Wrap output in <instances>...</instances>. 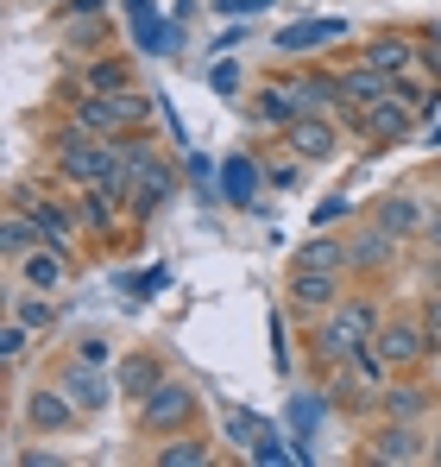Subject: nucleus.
<instances>
[{
  "label": "nucleus",
  "mask_w": 441,
  "mask_h": 467,
  "mask_svg": "<svg viewBox=\"0 0 441 467\" xmlns=\"http://www.w3.org/2000/svg\"><path fill=\"white\" fill-rule=\"evenodd\" d=\"M378 322H385V310H378L372 297H341L334 310L322 316V328H315V360H322L328 373L347 367L372 335H378Z\"/></svg>",
  "instance_id": "f257e3e1"
},
{
  "label": "nucleus",
  "mask_w": 441,
  "mask_h": 467,
  "mask_svg": "<svg viewBox=\"0 0 441 467\" xmlns=\"http://www.w3.org/2000/svg\"><path fill=\"white\" fill-rule=\"evenodd\" d=\"M146 101L127 88V95H108V88H76L70 95V120L76 127H88V133H101V140H127L133 127H146Z\"/></svg>",
  "instance_id": "f03ea898"
},
{
  "label": "nucleus",
  "mask_w": 441,
  "mask_h": 467,
  "mask_svg": "<svg viewBox=\"0 0 441 467\" xmlns=\"http://www.w3.org/2000/svg\"><path fill=\"white\" fill-rule=\"evenodd\" d=\"M196 410H202V391L177 373H164L158 386L139 398V436H177V430H196Z\"/></svg>",
  "instance_id": "7ed1b4c3"
},
{
  "label": "nucleus",
  "mask_w": 441,
  "mask_h": 467,
  "mask_svg": "<svg viewBox=\"0 0 441 467\" xmlns=\"http://www.w3.org/2000/svg\"><path fill=\"white\" fill-rule=\"evenodd\" d=\"M108 152H114V140H101V133H88V127H64L57 133V146H51V171L76 183V190H88V183H101V171H108Z\"/></svg>",
  "instance_id": "20e7f679"
},
{
  "label": "nucleus",
  "mask_w": 441,
  "mask_h": 467,
  "mask_svg": "<svg viewBox=\"0 0 441 467\" xmlns=\"http://www.w3.org/2000/svg\"><path fill=\"white\" fill-rule=\"evenodd\" d=\"M170 196H177V164L158 158L146 140H139V152H133V190H127V215H133V222H151Z\"/></svg>",
  "instance_id": "39448f33"
},
{
  "label": "nucleus",
  "mask_w": 441,
  "mask_h": 467,
  "mask_svg": "<svg viewBox=\"0 0 441 467\" xmlns=\"http://www.w3.org/2000/svg\"><path fill=\"white\" fill-rule=\"evenodd\" d=\"M372 354H378L391 373H410V367H423V360L436 354V341H429L423 316H385L378 335H372Z\"/></svg>",
  "instance_id": "423d86ee"
},
{
  "label": "nucleus",
  "mask_w": 441,
  "mask_h": 467,
  "mask_svg": "<svg viewBox=\"0 0 441 467\" xmlns=\"http://www.w3.org/2000/svg\"><path fill=\"white\" fill-rule=\"evenodd\" d=\"M347 120H354V133H360L366 146H404V140L416 133L423 114H416L410 101H397V95H378V101H366V108H354Z\"/></svg>",
  "instance_id": "0eeeda50"
},
{
  "label": "nucleus",
  "mask_w": 441,
  "mask_h": 467,
  "mask_svg": "<svg viewBox=\"0 0 441 467\" xmlns=\"http://www.w3.org/2000/svg\"><path fill=\"white\" fill-rule=\"evenodd\" d=\"M366 462L372 467H416L429 462V436L404 417H378V430L366 436Z\"/></svg>",
  "instance_id": "6e6552de"
},
{
  "label": "nucleus",
  "mask_w": 441,
  "mask_h": 467,
  "mask_svg": "<svg viewBox=\"0 0 441 467\" xmlns=\"http://www.w3.org/2000/svg\"><path fill=\"white\" fill-rule=\"evenodd\" d=\"M57 386L70 391V404L82 410V417H101L108 404H114V373L108 367H95V360H82V354H70L64 367H57Z\"/></svg>",
  "instance_id": "1a4fd4ad"
},
{
  "label": "nucleus",
  "mask_w": 441,
  "mask_h": 467,
  "mask_svg": "<svg viewBox=\"0 0 441 467\" xmlns=\"http://www.w3.org/2000/svg\"><path fill=\"white\" fill-rule=\"evenodd\" d=\"M13 202L38 222V234H45L51 246H64V253L82 246V215H76L70 202H57V196H45V190H13Z\"/></svg>",
  "instance_id": "9d476101"
},
{
  "label": "nucleus",
  "mask_w": 441,
  "mask_h": 467,
  "mask_svg": "<svg viewBox=\"0 0 441 467\" xmlns=\"http://www.w3.org/2000/svg\"><path fill=\"white\" fill-rule=\"evenodd\" d=\"M284 146H291L303 164H328V158H341V127H334V114H296L291 127H284Z\"/></svg>",
  "instance_id": "9b49d317"
},
{
  "label": "nucleus",
  "mask_w": 441,
  "mask_h": 467,
  "mask_svg": "<svg viewBox=\"0 0 441 467\" xmlns=\"http://www.w3.org/2000/svg\"><path fill=\"white\" fill-rule=\"evenodd\" d=\"M26 423H32L38 436H64V430H76V423H82V410L70 404V391L51 379V386L26 391Z\"/></svg>",
  "instance_id": "f8f14e48"
},
{
  "label": "nucleus",
  "mask_w": 441,
  "mask_h": 467,
  "mask_svg": "<svg viewBox=\"0 0 441 467\" xmlns=\"http://www.w3.org/2000/svg\"><path fill=\"white\" fill-rule=\"evenodd\" d=\"M341 285H347V272H296L291 265V310L309 322V316H328L341 304Z\"/></svg>",
  "instance_id": "ddd939ff"
},
{
  "label": "nucleus",
  "mask_w": 441,
  "mask_h": 467,
  "mask_svg": "<svg viewBox=\"0 0 441 467\" xmlns=\"http://www.w3.org/2000/svg\"><path fill=\"white\" fill-rule=\"evenodd\" d=\"M397 246L404 240H391L385 228H360V234H347V272H360V278H385L391 265H397Z\"/></svg>",
  "instance_id": "4468645a"
},
{
  "label": "nucleus",
  "mask_w": 441,
  "mask_h": 467,
  "mask_svg": "<svg viewBox=\"0 0 441 467\" xmlns=\"http://www.w3.org/2000/svg\"><path fill=\"white\" fill-rule=\"evenodd\" d=\"M70 259H76V253L51 246V240H38L13 272H19V285H26V291H64V285H70Z\"/></svg>",
  "instance_id": "2eb2a0df"
},
{
  "label": "nucleus",
  "mask_w": 441,
  "mask_h": 467,
  "mask_svg": "<svg viewBox=\"0 0 441 467\" xmlns=\"http://www.w3.org/2000/svg\"><path fill=\"white\" fill-rule=\"evenodd\" d=\"M423 222H429V209L410 190H391V196L372 202V228H385L391 240H423Z\"/></svg>",
  "instance_id": "dca6fc26"
},
{
  "label": "nucleus",
  "mask_w": 441,
  "mask_h": 467,
  "mask_svg": "<svg viewBox=\"0 0 441 467\" xmlns=\"http://www.w3.org/2000/svg\"><path fill=\"white\" fill-rule=\"evenodd\" d=\"M76 215H82V228H95V240H114L120 222H127V196L88 183V190H76Z\"/></svg>",
  "instance_id": "f3484780"
},
{
  "label": "nucleus",
  "mask_w": 441,
  "mask_h": 467,
  "mask_svg": "<svg viewBox=\"0 0 441 467\" xmlns=\"http://www.w3.org/2000/svg\"><path fill=\"white\" fill-rule=\"evenodd\" d=\"M334 38H347V26L341 19H303V26H284L272 45L284 51V57H315L322 45H334Z\"/></svg>",
  "instance_id": "a211bd4d"
},
{
  "label": "nucleus",
  "mask_w": 441,
  "mask_h": 467,
  "mask_svg": "<svg viewBox=\"0 0 441 467\" xmlns=\"http://www.w3.org/2000/svg\"><path fill=\"white\" fill-rule=\"evenodd\" d=\"M391 88H397V77L372 70L366 57H360V64H347V70H341V114L366 108V101H378V95H391Z\"/></svg>",
  "instance_id": "6ab92c4d"
},
{
  "label": "nucleus",
  "mask_w": 441,
  "mask_h": 467,
  "mask_svg": "<svg viewBox=\"0 0 441 467\" xmlns=\"http://www.w3.org/2000/svg\"><path fill=\"white\" fill-rule=\"evenodd\" d=\"M296 272H347V234H328V228H315L303 246H296V259H291Z\"/></svg>",
  "instance_id": "aec40b11"
},
{
  "label": "nucleus",
  "mask_w": 441,
  "mask_h": 467,
  "mask_svg": "<svg viewBox=\"0 0 441 467\" xmlns=\"http://www.w3.org/2000/svg\"><path fill=\"white\" fill-rule=\"evenodd\" d=\"M366 57L372 70H385V77H410L416 70V38H404V32H378V38H366Z\"/></svg>",
  "instance_id": "412c9836"
},
{
  "label": "nucleus",
  "mask_w": 441,
  "mask_h": 467,
  "mask_svg": "<svg viewBox=\"0 0 441 467\" xmlns=\"http://www.w3.org/2000/svg\"><path fill=\"white\" fill-rule=\"evenodd\" d=\"M38 240H45V234H38V222H32L19 202H6V215H0V259H6V265H19Z\"/></svg>",
  "instance_id": "4be33fe9"
},
{
  "label": "nucleus",
  "mask_w": 441,
  "mask_h": 467,
  "mask_svg": "<svg viewBox=\"0 0 441 467\" xmlns=\"http://www.w3.org/2000/svg\"><path fill=\"white\" fill-rule=\"evenodd\" d=\"M151 462L158 467H209L215 455H209V442H202L196 430H177V436H164V442L151 449Z\"/></svg>",
  "instance_id": "5701e85b"
},
{
  "label": "nucleus",
  "mask_w": 441,
  "mask_h": 467,
  "mask_svg": "<svg viewBox=\"0 0 441 467\" xmlns=\"http://www.w3.org/2000/svg\"><path fill=\"white\" fill-rule=\"evenodd\" d=\"M158 379H164V360H158V354H127V360L114 367V386L127 391V398H146Z\"/></svg>",
  "instance_id": "b1692460"
},
{
  "label": "nucleus",
  "mask_w": 441,
  "mask_h": 467,
  "mask_svg": "<svg viewBox=\"0 0 441 467\" xmlns=\"http://www.w3.org/2000/svg\"><path fill=\"white\" fill-rule=\"evenodd\" d=\"M259 183H265V171H259L252 158H227V164H220V196H227V202L246 209V202L259 196Z\"/></svg>",
  "instance_id": "393cba45"
},
{
  "label": "nucleus",
  "mask_w": 441,
  "mask_h": 467,
  "mask_svg": "<svg viewBox=\"0 0 441 467\" xmlns=\"http://www.w3.org/2000/svg\"><path fill=\"white\" fill-rule=\"evenodd\" d=\"M423 410H429V391H423V386H385V391H378V417L423 423Z\"/></svg>",
  "instance_id": "a878e982"
},
{
  "label": "nucleus",
  "mask_w": 441,
  "mask_h": 467,
  "mask_svg": "<svg viewBox=\"0 0 441 467\" xmlns=\"http://www.w3.org/2000/svg\"><path fill=\"white\" fill-rule=\"evenodd\" d=\"M82 88H108V95H127V88H133V64H127V57H95V64L82 70Z\"/></svg>",
  "instance_id": "bb28decb"
},
{
  "label": "nucleus",
  "mask_w": 441,
  "mask_h": 467,
  "mask_svg": "<svg viewBox=\"0 0 441 467\" xmlns=\"http://www.w3.org/2000/svg\"><path fill=\"white\" fill-rule=\"evenodd\" d=\"M252 114H259V120H272V127H291V120H296L291 82H265V88H259V101H252Z\"/></svg>",
  "instance_id": "cd10ccee"
},
{
  "label": "nucleus",
  "mask_w": 441,
  "mask_h": 467,
  "mask_svg": "<svg viewBox=\"0 0 441 467\" xmlns=\"http://www.w3.org/2000/svg\"><path fill=\"white\" fill-rule=\"evenodd\" d=\"M32 335H38L32 322L6 316V328H0V360H6V367H19V360H26V348H32Z\"/></svg>",
  "instance_id": "c85d7f7f"
},
{
  "label": "nucleus",
  "mask_w": 441,
  "mask_h": 467,
  "mask_svg": "<svg viewBox=\"0 0 441 467\" xmlns=\"http://www.w3.org/2000/svg\"><path fill=\"white\" fill-rule=\"evenodd\" d=\"M391 95H397V101H410L416 114H436V108H441V88H436V82H423V77H397Z\"/></svg>",
  "instance_id": "c756f323"
},
{
  "label": "nucleus",
  "mask_w": 441,
  "mask_h": 467,
  "mask_svg": "<svg viewBox=\"0 0 441 467\" xmlns=\"http://www.w3.org/2000/svg\"><path fill=\"white\" fill-rule=\"evenodd\" d=\"M133 32H139V45H146L151 57H164V51H170V38H164V26L151 19V13L139 6V0H133Z\"/></svg>",
  "instance_id": "7c9ffc66"
},
{
  "label": "nucleus",
  "mask_w": 441,
  "mask_h": 467,
  "mask_svg": "<svg viewBox=\"0 0 441 467\" xmlns=\"http://www.w3.org/2000/svg\"><path fill=\"white\" fill-rule=\"evenodd\" d=\"M13 316H19V322H32V328L45 335V328L57 322V310H51V291H45V297H13Z\"/></svg>",
  "instance_id": "2f4dec72"
},
{
  "label": "nucleus",
  "mask_w": 441,
  "mask_h": 467,
  "mask_svg": "<svg viewBox=\"0 0 441 467\" xmlns=\"http://www.w3.org/2000/svg\"><path fill=\"white\" fill-rule=\"evenodd\" d=\"M265 183H272V190H303V158L291 152V164H272V171H265Z\"/></svg>",
  "instance_id": "473e14b6"
},
{
  "label": "nucleus",
  "mask_w": 441,
  "mask_h": 467,
  "mask_svg": "<svg viewBox=\"0 0 441 467\" xmlns=\"http://www.w3.org/2000/svg\"><path fill=\"white\" fill-rule=\"evenodd\" d=\"M227 430H233V442H240V449L265 436V423H259V417H246V410H233V417H227Z\"/></svg>",
  "instance_id": "72a5a7b5"
},
{
  "label": "nucleus",
  "mask_w": 441,
  "mask_h": 467,
  "mask_svg": "<svg viewBox=\"0 0 441 467\" xmlns=\"http://www.w3.org/2000/svg\"><path fill=\"white\" fill-rule=\"evenodd\" d=\"M423 328H429V341H436V354H441V291L423 297Z\"/></svg>",
  "instance_id": "f704fd0d"
},
{
  "label": "nucleus",
  "mask_w": 441,
  "mask_h": 467,
  "mask_svg": "<svg viewBox=\"0 0 441 467\" xmlns=\"http://www.w3.org/2000/svg\"><path fill=\"white\" fill-rule=\"evenodd\" d=\"M76 354H82V360H95V367H108V360H114V348H108L101 335H82V341H76Z\"/></svg>",
  "instance_id": "c9c22d12"
},
{
  "label": "nucleus",
  "mask_w": 441,
  "mask_h": 467,
  "mask_svg": "<svg viewBox=\"0 0 441 467\" xmlns=\"http://www.w3.org/2000/svg\"><path fill=\"white\" fill-rule=\"evenodd\" d=\"M347 215V196H328L322 209H315V228H328V222H341Z\"/></svg>",
  "instance_id": "e433bc0d"
},
{
  "label": "nucleus",
  "mask_w": 441,
  "mask_h": 467,
  "mask_svg": "<svg viewBox=\"0 0 441 467\" xmlns=\"http://www.w3.org/2000/svg\"><path fill=\"white\" fill-rule=\"evenodd\" d=\"M423 246L441 259V209H429V222H423Z\"/></svg>",
  "instance_id": "4c0bfd02"
},
{
  "label": "nucleus",
  "mask_w": 441,
  "mask_h": 467,
  "mask_svg": "<svg viewBox=\"0 0 441 467\" xmlns=\"http://www.w3.org/2000/svg\"><path fill=\"white\" fill-rule=\"evenodd\" d=\"M429 64H436V77H441V32H436V45H429Z\"/></svg>",
  "instance_id": "58836bf2"
},
{
  "label": "nucleus",
  "mask_w": 441,
  "mask_h": 467,
  "mask_svg": "<svg viewBox=\"0 0 441 467\" xmlns=\"http://www.w3.org/2000/svg\"><path fill=\"white\" fill-rule=\"evenodd\" d=\"M429 462H441V436H436V442H429Z\"/></svg>",
  "instance_id": "ea45409f"
}]
</instances>
